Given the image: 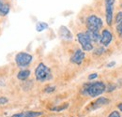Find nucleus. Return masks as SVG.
Masks as SVG:
<instances>
[{
  "instance_id": "obj_1",
  "label": "nucleus",
  "mask_w": 122,
  "mask_h": 117,
  "mask_svg": "<svg viewBox=\"0 0 122 117\" xmlns=\"http://www.w3.org/2000/svg\"><path fill=\"white\" fill-rule=\"evenodd\" d=\"M106 90V85L102 82L87 83L83 85L81 93L84 96H89L91 98H97L101 96Z\"/></svg>"
},
{
  "instance_id": "obj_2",
  "label": "nucleus",
  "mask_w": 122,
  "mask_h": 117,
  "mask_svg": "<svg viewBox=\"0 0 122 117\" xmlns=\"http://www.w3.org/2000/svg\"><path fill=\"white\" fill-rule=\"evenodd\" d=\"M35 76L37 81L43 83L46 81H50L52 79V72L47 66H45L43 63H41L38 65V67L35 69Z\"/></svg>"
},
{
  "instance_id": "obj_3",
  "label": "nucleus",
  "mask_w": 122,
  "mask_h": 117,
  "mask_svg": "<svg viewBox=\"0 0 122 117\" xmlns=\"http://www.w3.org/2000/svg\"><path fill=\"white\" fill-rule=\"evenodd\" d=\"M86 27L89 31L100 32L102 27V20L96 15H90L86 18Z\"/></svg>"
},
{
  "instance_id": "obj_4",
  "label": "nucleus",
  "mask_w": 122,
  "mask_h": 117,
  "mask_svg": "<svg viewBox=\"0 0 122 117\" xmlns=\"http://www.w3.org/2000/svg\"><path fill=\"white\" fill-rule=\"evenodd\" d=\"M33 56L25 52L18 53L15 55V63L19 68H25L31 63Z\"/></svg>"
},
{
  "instance_id": "obj_5",
  "label": "nucleus",
  "mask_w": 122,
  "mask_h": 117,
  "mask_svg": "<svg viewBox=\"0 0 122 117\" xmlns=\"http://www.w3.org/2000/svg\"><path fill=\"white\" fill-rule=\"evenodd\" d=\"M77 39L81 45L83 51L90 52L93 50V44L90 40L89 37L86 35V33H78L77 34Z\"/></svg>"
},
{
  "instance_id": "obj_6",
  "label": "nucleus",
  "mask_w": 122,
  "mask_h": 117,
  "mask_svg": "<svg viewBox=\"0 0 122 117\" xmlns=\"http://www.w3.org/2000/svg\"><path fill=\"white\" fill-rule=\"evenodd\" d=\"M116 0H104L105 3V20L109 26L112 25L113 23V15H114V4Z\"/></svg>"
},
{
  "instance_id": "obj_7",
  "label": "nucleus",
  "mask_w": 122,
  "mask_h": 117,
  "mask_svg": "<svg viewBox=\"0 0 122 117\" xmlns=\"http://www.w3.org/2000/svg\"><path fill=\"white\" fill-rule=\"evenodd\" d=\"M109 102H110V100H109L108 98H104V97H101V98H99L98 99H96V101L92 102L91 104L87 107V109H88L89 111H95V110H98V109L102 108V107L104 106V105H107Z\"/></svg>"
},
{
  "instance_id": "obj_8",
  "label": "nucleus",
  "mask_w": 122,
  "mask_h": 117,
  "mask_svg": "<svg viewBox=\"0 0 122 117\" xmlns=\"http://www.w3.org/2000/svg\"><path fill=\"white\" fill-rule=\"evenodd\" d=\"M112 39H113V35H112V33L108 29L102 30V34H101L100 43L102 44V46H104V47H107L109 44L112 42Z\"/></svg>"
},
{
  "instance_id": "obj_9",
  "label": "nucleus",
  "mask_w": 122,
  "mask_h": 117,
  "mask_svg": "<svg viewBox=\"0 0 122 117\" xmlns=\"http://www.w3.org/2000/svg\"><path fill=\"white\" fill-rule=\"evenodd\" d=\"M85 53H84V51L83 50H81V49H78L75 51V53L72 54V56H71V63H73V64H75V65H78V66H80L82 63H83V61H84V59H85Z\"/></svg>"
},
{
  "instance_id": "obj_10",
  "label": "nucleus",
  "mask_w": 122,
  "mask_h": 117,
  "mask_svg": "<svg viewBox=\"0 0 122 117\" xmlns=\"http://www.w3.org/2000/svg\"><path fill=\"white\" fill-rule=\"evenodd\" d=\"M41 115H42L41 112L28 111V112H20V113H15V114L9 117H39Z\"/></svg>"
},
{
  "instance_id": "obj_11",
  "label": "nucleus",
  "mask_w": 122,
  "mask_h": 117,
  "mask_svg": "<svg viewBox=\"0 0 122 117\" xmlns=\"http://www.w3.org/2000/svg\"><path fill=\"white\" fill-rule=\"evenodd\" d=\"M116 24L117 32L118 36L122 38V11L117 12V14L116 15Z\"/></svg>"
},
{
  "instance_id": "obj_12",
  "label": "nucleus",
  "mask_w": 122,
  "mask_h": 117,
  "mask_svg": "<svg viewBox=\"0 0 122 117\" xmlns=\"http://www.w3.org/2000/svg\"><path fill=\"white\" fill-rule=\"evenodd\" d=\"M59 35L62 39H66V40H70V39H72V34L70 30L68 29L66 26H61L58 31Z\"/></svg>"
},
{
  "instance_id": "obj_13",
  "label": "nucleus",
  "mask_w": 122,
  "mask_h": 117,
  "mask_svg": "<svg viewBox=\"0 0 122 117\" xmlns=\"http://www.w3.org/2000/svg\"><path fill=\"white\" fill-rule=\"evenodd\" d=\"M86 35L89 37L90 40L92 42H99L100 41V39H101V35H100V32H95V31H89V30H86Z\"/></svg>"
},
{
  "instance_id": "obj_14",
  "label": "nucleus",
  "mask_w": 122,
  "mask_h": 117,
  "mask_svg": "<svg viewBox=\"0 0 122 117\" xmlns=\"http://www.w3.org/2000/svg\"><path fill=\"white\" fill-rule=\"evenodd\" d=\"M29 76H30V70L28 69H23L17 74V78L20 81H26Z\"/></svg>"
},
{
  "instance_id": "obj_15",
  "label": "nucleus",
  "mask_w": 122,
  "mask_h": 117,
  "mask_svg": "<svg viewBox=\"0 0 122 117\" xmlns=\"http://www.w3.org/2000/svg\"><path fill=\"white\" fill-rule=\"evenodd\" d=\"M10 10V5L9 3H4L0 7V16H6L9 14Z\"/></svg>"
},
{
  "instance_id": "obj_16",
  "label": "nucleus",
  "mask_w": 122,
  "mask_h": 117,
  "mask_svg": "<svg viewBox=\"0 0 122 117\" xmlns=\"http://www.w3.org/2000/svg\"><path fill=\"white\" fill-rule=\"evenodd\" d=\"M48 28V24L44 23V22H39L37 24H36V30L38 32H42Z\"/></svg>"
},
{
  "instance_id": "obj_17",
  "label": "nucleus",
  "mask_w": 122,
  "mask_h": 117,
  "mask_svg": "<svg viewBox=\"0 0 122 117\" xmlns=\"http://www.w3.org/2000/svg\"><path fill=\"white\" fill-rule=\"evenodd\" d=\"M68 107H69V103H64V104H62L60 106H56V107L51 108L50 111H52V112H61V111L66 110Z\"/></svg>"
},
{
  "instance_id": "obj_18",
  "label": "nucleus",
  "mask_w": 122,
  "mask_h": 117,
  "mask_svg": "<svg viewBox=\"0 0 122 117\" xmlns=\"http://www.w3.org/2000/svg\"><path fill=\"white\" fill-rule=\"evenodd\" d=\"M105 52V50L103 49V47H101V48H98V49H96V51L94 52V54H96V55H101L102 54H103Z\"/></svg>"
},
{
  "instance_id": "obj_19",
  "label": "nucleus",
  "mask_w": 122,
  "mask_h": 117,
  "mask_svg": "<svg viewBox=\"0 0 122 117\" xmlns=\"http://www.w3.org/2000/svg\"><path fill=\"white\" fill-rule=\"evenodd\" d=\"M56 90V86H46L44 89V93H53Z\"/></svg>"
},
{
  "instance_id": "obj_20",
  "label": "nucleus",
  "mask_w": 122,
  "mask_h": 117,
  "mask_svg": "<svg viewBox=\"0 0 122 117\" xmlns=\"http://www.w3.org/2000/svg\"><path fill=\"white\" fill-rule=\"evenodd\" d=\"M9 102V99L6 97H0V105H5Z\"/></svg>"
},
{
  "instance_id": "obj_21",
  "label": "nucleus",
  "mask_w": 122,
  "mask_h": 117,
  "mask_svg": "<svg viewBox=\"0 0 122 117\" xmlns=\"http://www.w3.org/2000/svg\"><path fill=\"white\" fill-rule=\"evenodd\" d=\"M108 117H121V115H120V113H119L118 112L114 111V112H112L109 114V116Z\"/></svg>"
},
{
  "instance_id": "obj_22",
  "label": "nucleus",
  "mask_w": 122,
  "mask_h": 117,
  "mask_svg": "<svg viewBox=\"0 0 122 117\" xmlns=\"http://www.w3.org/2000/svg\"><path fill=\"white\" fill-rule=\"evenodd\" d=\"M97 77H98V74H97V73H92V74H90V75L88 76V80H89V81L95 80Z\"/></svg>"
},
{
  "instance_id": "obj_23",
  "label": "nucleus",
  "mask_w": 122,
  "mask_h": 117,
  "mask_svg": "<svg viewBox=\"0 0 122 117\" xmlns=\"http://www.w3.org/2000/svg\"><path fill=\"white\" fill-rule=\"evenodd\" d=\"M116 65V62H111V63H109L108 65H107V68H112V67H114Z\"/></svg>"
},
{
  "instance_id": "obj_24",
  "label": "nucleus",
  "mask_w": 122,
  "mask_h": 117,
  "mask_svg": "<svg viewBox=\"0 0 122 117\" xmlns=\"http://www.w3.org/2000/svg\"><path fill=\"white\" fill-rule=\"evenodd\" d=\"M117 108H118V110H119L120 112H122V103H120V104H118Z\"/></svg>"
},
{
  "instance_id": "obj_25",
  "label": "nucleus",
  "mask_w": 122,
  "mask_h": 117,
  "mask_svg": "<svg viewBox=\"0 0 122 117\" xmlns=\"http://www.w3.org/2000/svg\"><path fill=\"white\" fill-rule=\"evenodd\" d=\"M3 4H4V1H3V0H0V7H1Z\"/></svg>"
}]
</instances>
